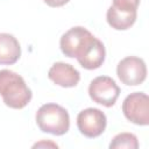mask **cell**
<instances>
[{"label":"cell","mask_w":149,"mask_h":149,"mask_svg":"<svg viewBox=\"0 0 149 149\" xmlns=\"http://www.w3.org/2000/svg\"><path fill=\"white\" fill-rule=\"evenodd\" d=\"M0 95L6 106L21 109L31 100V90L24 79L12 70H0Z\"/></svg>","instance_id":"obj_1"},{"label":"cell","mask_w":149,"mask_h":149,"mask_svg":"<svg viewBox=\"0 0 149 149\" xmlns=\"http://www.w3.org/2000/svg\"><path fill=\"white\" fill-rule=\"evenodd\" d=\"M38 128L52 135H64L70 128V116L68 111L54 102L42 105L35 115Z\"/></svg>","instance_id":"obj_2"},{"label":"cell","mask_w":149,"mask_h":149,"mask_svg":"<svg viewBox=\"0 0 149 149\" xmlns=\"http://www.w3.org/2000/svg\"><path fill=\"white\" fill-rule=\"evenodd\" d=\"M122 112L127 120L139 126L149 125V98L143 92L128 94L122 102Z\"/></svg>","instance_id":"obj_3"},{"label":"cell","mask_w":149,"mask_h":149,"mask_svg":"<svg viewBox=\"0 0 149 149\" xmlns=\"http://www.w3.org/2000/svg\"><path fill=\"white\" fill-rule=\"evenodd\" d=\"M90 98L105 107H112L120 95V87L108 76L95 77L88 86Z\"/></svg>","instance_id":"obj_4"},{"label":"cell","mask_w":149,"mask_h":149,"mask_svg":"<svg viewBox=\"0 0 149 149\" xmlns=\"http://www.w3.org/2000/svg\"><path fill=\"white\" fill-rule=\"evenodd\" d=\"M116 74L125 85L136 86L146 80L147 66L142 58L128 56L119 62L116 66Z\"/></svg>","instance_id":"obj_5"},{"label":"cell","mask_w":149,"mask_h":149,"mask_svg":"<svg viewBox=\"0 0 149 149\" xmlns=\"http://www.w3.org/2000/svg\"><path fill=\"white\" fill-rule=\"evenodd\" d=\"M106 125V115L99 108L88 107L81 111L77 116V127L79 132L90 139L100 136L104 133Z\"/></svg>","instance_id":"obj_6"},{"label":"cell","mask_w":149,"mask_h":149,"mask_svg":"<svg viewBox=\"0 0 149 149\" xmlns=\"http://www.w3.org/2000/svg\"><path fill=\"white\" fill-rule=\"evenodd\" d=\"M93 35L84 27L77 26L73 28H70L68 31H65L61 40H59V47L62 52L70 58H74L79 55V52L83 50L86 42L92 37Z\"/></svg>","instance_id":"obj_7"},{"label":"cell","mask_w":149,"mask_h":149,"mask_svg":"<svg viewBox=\"0 0 149 149\" xmlns=\"http://www.w3.org/2000/svg\"><path fill=\"white\" fill-rule=\"evenodd\" d=\"M106 56L104 43L95 36H92L84 45L83 50L76 57L78 63L86 70H94L102 65Z\"/></svg>","instance_id":"obj_8"},{"label":"cell","mask_w":149,"mask_h":149,"mask_svg":"<svg viewBox=\"0 0 149 149\" xmlns=\"http://www.w3.org/2000/svg\"><path fill=\"white\" fill-rule=\"evenodd\" d=\"M48 77L56 85L62 87H73L80 80V73L71 64L64 62L55 63L48 72Z\"/></svg>","instance_id":"obj_9"},{"label":"cell","mask_w":149,"mask_h":149,"mask_svg":"<svg viewBox=\"0 0 149 149\" xmlns=\"http://www.w3.org/2000/svg\"><path fill=\"white\" fill-rule=\"evenodd\" d=\"M21 47L16 37L8 33L0 34V64L12 65L19 61Z\"/></svg>","instance_id":"obj_10"},{"label":"cell","mask_w":149,"mask_h":149,"mask_svg":"<svg viewBox=\"0 0 149 149\" xmlns=\"http://www.w3.org/2000/svg\"><path fill=\"white\" fill-rule=\"evenodd\" d=\"M137 16V10H121L113 6L107 9L106 20L108 24L116 30H126L130 28Z\"/></svg>","instance_id":"obj_11"},{"label":"cell","mask_w":149,"mask_h":149,"mask_svg":"<svg viewBox=\"0 0 149 149\" xmlns=\"http://www.w3.org/2000/svg\"><path fill=\"white\" fill-rule=\"evenodd\" d=\"M111 149H137L139 148V141L137 137L132 133H120L115 135L109 143Z\"/></svg>","instance_id":"obj_12"},{"label":"cell","mask_w":149,"mask_h":149,"mask_svg":"<svg viewBox=\"0 0 149 149\" xmlns=\"http://www.w3.org/2000/svg\"><path fill=\"white\" fill-rule=\"evenodd\" d=\"M140 0H113V7L121 10H137Z\"/></svg>","instance_id":"obj_13"},{"label":"cell","mask_w":149,"mask_h":149,"mask_svg":"<svg viewBox=\"0 0 149 149\" xmlns=\"http://www.w3.org/2000/svg\"><path fill=\"white\" fill-rule=\"evenodd\" d=\"M43 1L50 7H61L68 3L70 0H43Z\"/></svg>","instance_id":"obj_14"},{"label":"cell","mask_w":149,"mask_h":149,"mask_svg":"<svg viewBox=\"0 0 149 149\" xmlns=\"http://www.w3.org/2000/svg\"><path fill=\"white\" fill-rule=\"evenodd\" d=\"M48 147V146H50V147H54V148H57L58 146L56 144V143H52V142H40V143H36V144H34V148H36V147Z\"/></svg>","instance_id":"obj_15"}]
</instances>
